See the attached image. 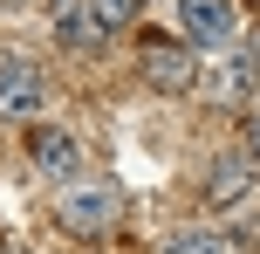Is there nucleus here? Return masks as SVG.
Segmentation results:
<instances>
[{
	"instance_id": "obj_1",
	"label": "nucleus",
	"mask_w": 260,
	"mask_h": 254,
	"mask_svg": "<svg viewBox=\"0 0 260 254\" xmlns=\"http://www.w3.org/2000/svg\"><path fill=\"white\" fill-rule=\"evenodd\" d=\"M117 220H123V192L110 186V179H76V186H62V200H55V227L76 234V241H103Z\"/></svg>"
},
{
	"instance_id": "obj_2",
	"label": "nucleus",
	"mask_w": 260,
	"mask_h": 254,
	"mask_svg": "<svg viewBox=\"0 0 260 254\" xmlns=\"http://www.w3.org/2000/svg\"><path fill=\"white\" fill-rule=\"evenodd\" d=\"M137 76L151 82L157 96H192L199 90V48H185V41H171V35H144L137 41Z\"/></svg>"
},
{
	"instance_id": "obj_3",
	"label": "nucleus",
	"mask_w": 260,
	"mask_h": 254,
	"mask_svg": "<svg viewBox=\"0 0 260 254\" xmlns=\"http://www.w3.org/2000/svg\"><path fill=\"white\" fill-rule=\"evenodd\" d=\"M178 35H185V48L226 55L240 35V14H233V0H178Z\"/></svg>"
},
{
	"instance_id": "obj_4",
	"label": "nucleus",
	"mask_w": 260,
	"mask_h": 254,
	"mask_svg": "<svg viewBox=\"0 0 260 254\" xmlns=\"http://www.w3.org/2000/svg\"><path fill=\"white\" fill-rule=\"evenodd\" d=\"M27 165L41 179H55V186H76L82 179V137L62 131V124H35L27 131Z\"/></svg>"
},
{
	"instance_id": "obj_5",
	"label": "nucleus",
	"mask_w": 260,
	"mask_h": 254,
	"mask_svg": "<svg viewBox=\"0 0 260 254\" xmlns=\"http://www.w3.org/2000/svg\"><path fill=\"white\" fill-rule=\"evenodd\" d=\"M41 103H48V76H41V62L7 55V62H0V117H7V124H35Z\"/></svg>"
},
{
	"instance_id": "obj_6",
	"label": "nucleus",
	"mask_w": 260,
	"mask_h": 254,
	"mask_svg": "<svg viewBox=\"0 0 260 254\" xmlns=\"http://www.w3.org/2000/svg\"><path fill=\"white\" fill-rule=\"evenodd\" d=\"M253 179H260V165L247 158V151H219L212 172H206V206H240L253 192Z\"/></svg>"
},
{
	"instance_id": "obj_7",
	"label": "nucleus",
	"mask_w": 260,
	"mask_h": 254,
	"mask_svg": "<svg viewBox=\"0 0 260 254\" xmlns=\"http://www.w3.org/2000/svg\"><path fill=\"white\" fill-rule=\"evenodd\" d=\"M55 41H62V48H82V55L103 48V27H96L89 0H82V7H55Z\"/></svg>"
},
{
	"instance_id": "obj_8",
	"label": "nucleus",
	"mask_w": 260,
	"mask_h": 254,
	"mask_svg": "<svg viewBox=\"0 0 260 254\" xmlns=\"http://www.w3.org/2000/svg\"><path fill=\"white\" fill-rule=\"evenodd\" d=\"M165 254H240V234H226V227H178L165 241Z\"/></svg>"
},
{
	"instance_id": "obj_9",
	"label": "nucleus",
	"mask_w": 260,
	"mask_h": 254,
	"mask_svg": "<svg viewBox=\"0 0 260 254\" xmlns=\"http://www.w3.org/2000/svg\"><path fill=\"white\" fill-rule=\"evenodd\" d=\"M144 7H151V0H89V14H96V27H103V41L123 35L130 21H144Z\"/></svg>"
},
{
	"instance_id": "obj_10",
	"label": "nucleus",
	"mask_w": 260,
	"mask_h": 254,
	"mask_svg": "<svg viewBox=\"0 0 260 254\" xmlns=\"http://www.w3.org/2000/svg\"><path fill=\"white\" fill-rule=\"evenodd\" d=\"M247 158L260 165V110H247Z\"/></svg>"
},
{
	"instance_id": "obj_11",
	"label": "nucleus",
	"mask_w": 260,
	"mask_h": 254,
	"mask_svg": "<svg viewBox=\"0 0 260 254\" xmlns=\"http://www.w3.org/2000/svg\"><path fill=\"white\" fill-rule=\"evenodd\" d=\"M247 62H253V69H260V35H253V48H247Z\"/></svg>"
}]
</instances>
